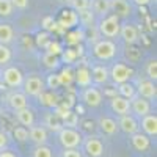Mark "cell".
<instances>
[{
  "label": "cell",
  "mask_w": 157,
  "mask_h": 157,
  "mask_svg": "<svg viewBox=\"0 0 157 157\" xmlns=\"http://www.w3.org/2000/svg\"><path fill=\"white\" fill-rule=\"evenodd\" d=\"M58 141L64 149H72L82 145L83 135L74 127H61L58 130Z\"/></svg>",
  "instance_id": "obj_1"
},
{
  "label": "cell",
  "mask_w": 157,
  "mask_h": 157,
  "mask_svg": "<svg viewBox=\"0 0 157 157\" xmlns=\"http://www.w3.org/2000/svg\"><path fill=\"white\" fill-rule=\"evenodd\" d=\"M120 29H121L120 17H116L115 14L104 16L99 22V33L107 39L120 36Z\"/></svg>",
  "instance_id": "obj_2"
},
{
  "label": "cell",
  "mask_w": 157,
  "mask_h": 157,
  "mask_svg": "<svg viewBox=\"0 0 157 157\" xmlns=\"http://www.w3.org/2000/svg\"><path fill=\"white\" fill-rule=\"evenodd\" d=\"M22 88H24V94L25 96L38 98L46 90V83H44V78L39 77L38 74H29L27 77H24Z\"/></svg>",
  "instance_id": "obj_3"
},
{
  "label": "cell",
  "mask_w": 157,
  "mask_h": 157,
  "mask_svg": "<svg viewBox=\"0 0 157 157\" xmlns=\"http://www.w3.org/2000/svg\"><path fill=\"white\" fill-rule=\"evenodd\" d=\"M116 52H118V46L112 39H99L93 47L94 57L101 61H109V60L115 58Z\"/></svg>",
  "instance_id": "obj_4"
},
{
  "label": "cell",
  "mask_w": 157,
  "mask_h": 157,
  "mask_svg": "<svg viewBox=\"0 0 157 157\" xmlns=\"http://www.w3.org/2000/svg\"><path fill=\"white\" fill-rule=\"evenodd\" d=\"M110 78L113 80L115 85H120V83H124V82H129V78L134 75V69L127 66L126 63H121V61H118L115 63L110 72H109Z\"/></svg>",
  "instance_id": "obj_5"
},
{
  "label": "cell",
  "mask_w": 157,
  "mask_h": 157,
  "mask_svg": "<svg viewBox=\"0 0 157 157\" xmlns=\"http://www.w3.org/2000/svg\"><path fill=\"white\" fill-rule=\"evenodd\" d=\"M2 80L10 88H21L24 82V74L16 66H6L2 71Z\"/></svg>",
  "instance_id": "obj_6"
},
{
  "label": "cell",
  "mask_w": 157,
  "mask_h": 157,
  "mask_svg": "<svg viewBox=\"0 0 157 157\" xmlns=\"http://www.w3.org/2000/svg\"><path fill=\"white\" fill-rule=\"evenodd\" d=\"M82 143H83V148H85V151L90 157H102L104 152H105V146H104L102 140L96 135L86 137V140L82 141Z\"/></svg>",
  "instance_id": "obj_7"
},
{
  "label": "cell",
  "mask_w": 157,
  "mask_h": 157,
  "mask_svg": "<svg viewBox=\"0 0 157 157\" xmlns=\"http://www.w3.org/2000/svg\"><path fill=\"white\" fill-rule=\"evenodd\" d=\"M129 104H130V112H132L135 116H138V118H143L145 115L151 113L149 101L145 99V98H140L138 94H135L132 99H129Z\"/></svg>",
  "instance_id": "obj_8"
},
{
  "label": "cell",
  "mask_w": 157,
  "mask_h": 157,
  "mask_svg": "<svg viewBox=\"0 0 157 157\" xmlns=\"http://www.w3.org/2000/svg\"><path fill=\"white\" fill-rule=\"evenodd\" d=\"M82 101L86 104L88 107H99L102 104V93L101 90L94 88V86H85V90L82 91Z\"/></svg>",
  "instance_id": "obj_9"
},
{
  "label": "cell",
  "mask_w": 157,
  "mask_h": 157,
  "mask_svg": "<svg viewBox=\"0 0 157 157\" xmlns=\"http://www.w3.org/2000/svg\"><path fill=\"white\" fill-rule=\"evenodd\" d=\"M118 129L123 130L124 134L127 135H132L135 132H138L140 130V126H138V121H137V118L134 115H123L120 116V121H118Z\"/></svg>",
  "instance_id": "obj_10"
},
{
  "label": "cell",
  "mask_w": 157,
  "mask_h": 157,
  "mask_svg": "<svg viewBox=\"0 0 157 157\" xmlns=\"http://www.w3.org/2000/svg\"><path fill=\"white\" fill-rule=\"evenodd\" d=\"M138 126L141 127L143 134H146L149 138L157 135V116L154 113H148L143 118H140V123Z\"/></svg>",
  "instance_id": "obj_11"
},
{
  "label": "cell",
  "mask_w": 157,
  "mask_h": 157,
  "mask_svg": "<svg viewBox=\"0 0 157 157\" xmlns=\"http://www.w3.org/2000/svg\"><path fill=\"white\" fill-rule=\"evenodd\" d=\"M110 11L116 17L126 19L132 13V6H130L127 0H110Z\"/></svg>",
  "instance_id": "obj_12"
},
{
  "label": "cell",
  "mask_w": 157,
  "mask_h": 157,
  "mask_svg": "<svg viewBox=\"0 0 157 157\" xmlns=\"http://www.w3.org/2000/svg\"><path fill=\"white\" fill-rule=\"evenodd\" d=\"M110 109L118 115V116H123V115H127L130 113V104H129V99L116 94L110 99Z\"/></svg>",
  "instance_id": "obj_13"
},
{
  "label": "cell",
  "mask_w": 157,
  "mask_h": 157,
  "mask_svg": "<svg viewBox=\"0 0 157 157\" xmlns=\"http://www.w3.org/2000/svg\"><path fill=\"white\" fill-rule=\"evenodd\" d=\"M130 143H132L134 149L138 152H146L151 148V138L146 134H141L140 130L130 135Z\"/></svg>",
  "instance_id": "obj_14"
},
{
  "label": "cell",
  "mask_w": 157,
  "mask_h": 157,
  "mask_svg": "<svg viewBox=\"0 0 157 157\" xmlns=\"http://www.w3.org/2000/svg\"><path fill=\"white\" fill-rule=\"evenodd\" d=\"M137 90V94L140 98H145L148 101L154 99L155 94H157V90H155V83L152 80H140L138 85L135 86Z\"/></svg>",
  "instance_id": "obj_15"
},
{
  "label": "cell",
  "mask_w": 157,
  "mask_h": 157,
  "mask_svg": "<svg viewBox=\"0 0 157 157\" xmlns=\"http://www.w3.org/2000/svg\"><path fill=\"white\" fill-rule=\"evenodd\" d=\"M29 138L35 143V145H46L47 143V129L44 126H32L29 127Z\"/></svg>",
  "instance_id": "obj_16"
},
{
  "label": "cell",
  "mask_w": 157,
  "mask_h": 157,
  "mask_svg": "<svg viewBox=\"0 0 157 157\" xmlns=\"http://www.w3.org/2000/svg\"><path fill=\"white\" fill-rule=\"evenodd\" d=\"M120 36L123 38V41L127 44V46H132L138 41V30L135 25L132 24H126V25H121L120 29Z\"/></svg>",
  "instance_id": "obj_17"
},
{
  "label": "cell",
  "mask_w": 157,
  "mask_h": 157,
  "mask_svg": "<svg viewBox=\"0 0 157 157\" xmlns=\"http://www.w3.org/2000/svg\"><path fill=\"white\" fill-rule=\"evenodd\" d=\"M10 109L13 110H21V109H25L29 107V101H27V96H25L24 93H21V91H13V93L8 96L6 99Z\"/></svg>",
  "instance_id": "obj_18"
},
{
  "label": "cell",
  "mask_w": 157,
  "mask_h": 157,
  "mask_svg": "<svg viewBox=\"0 0 157 157\" xmlns=\"http://www.w3.org/2000/svg\"><path fill=\"white\" fill-rule=\"evenodd\" d=\"M90 74H91V82H94L96 85H105L110 78L109 69L104 66V64H96V66H93Z\"/></svg>",
  "instance_id": "obj_19"
},
{
  "label": "cell",
  "mask_w": 157,
  "mask_h": 157,
  "mask_svg": "<svg viewBox=\"0 0 157 157\" xmlns=\"http://www.w3.org/2000/svg\"><path fill=\"white\" fill-rule=\"evenodd\" d=\"M16 120L21 126L24 127H32L35 126V113L29 109V107H25V109H21V110H16Z\"/></svg>",
  "instance_id": "obj_20"
},
{
  "label": "cell",
  "mask_w": 157,
  "mask_h": 157,
  "mask_svg": "<svg viewBox=\"0 0 157 157\" xmlns=\"http://www.w3.org/2000/svg\"><path fill=\"white\" fill-rule=\"evenodd\" d=\"M58 24L61 25L63 29H72L78 24V16L74 10H64L60 16V21Z\"/></svg>",
  "instance_id": "obj_21"
},
{
  "label": "cell",
  "mask_w": 157,
  "mask_h": 157,
  "mask_svg": "<svg viewBox=\"0 0 157 157\" xmlns=\"http://www.w3.org/2000/svg\"><path fill=\"white\" fill-rule=\"evenodd\" d=\"M99 129L102 130L105 135H115L118 130V123L110 116H102L99 120Z\"/></svg>",
  "instance_id": "obj_22"
},
{
  "label": "cell",
  "mask_w": 157,
  "mask_h": 157,
  "mask_svg": "<svg viewBox=\"0 0 157 157\" xmlns=\"http://www.w3.org/2000/svg\"><path fill=\"white\" fill-rule=\"evenodd\" d=\"M90 10L99 16H107L110 13V0H90Z\"/></svg>",
  "instance_id": "obj_23"
},
{
  "label": "cell",
  "mask_w": 157,
  "mask_h": 157,
  "mask_svg": "<svg viewBox=\"0 0 157 157\" xmlns=\"http://www.w3.org/2000/svg\"><path fill=\"white\" fill-rule=\"evenodd\" d=\"M74 80L80 85L82 88L90 86V85H91V74H90V69H88L86 66H80V68L75 71V74H74Z\"/></svg>",
  "instance_id": "obj_24"
},
{
  "label": "cell",
  "mask_w": 157,
  "mask_h": 157,
  "mask_svg": "<svg viewBox=\"0 0 157 157\" xmlns=\"http://www.w3.org/2000/svg\"><path fill=\"white\" fill-rule=\"evenodd\" d=\"M13 39H14V30H13L11 25L0 22V44L8 46Z\"/></svg>",
  "instance_id": "obj_25"
},
{
  "label": "cell",
  "mask_w": 157,
  "mask_h": 157,
  "mask_svg": "<svg viewBox=\"0 0 157 157\" xmlns=\"http://www.w3.org/2000/svg\"><path fill=\"white\" fill-rule=\"evenodd\" d=\"M118 94L126 98V99H132L135 94H137V90H135V85H132L130 82H124V83H120L118 85Z\"/></svg>",
  "instance_id": "obj_26"
},
{
  "label": "cell",
  "mask_w": 157,
  "mask_h": 157,
  "mask_svg": "<svg viewBox=\"0 0 157 157\" xmlns=\"http://www.w3.org/2000/svg\"><path fill=\"white\" fill-rule=\"evenodd\" d=\"M78 22H80L83 27L90 29V27H93V24H94V13L91 11L90 8L88 10H83V11H78Z\"/></svg>",
  "instance_id": "obj_27"
},
{
  "label": "cell",
  "mask_w": 157,
  "mask_h": 157,
  "mask_svg": "<svg viewBox=\"0 0 157 157\" xmlns=\"http://www.w3.org/2000/svg\"><path fill=\"white\" fill-rule=\"evenodd\" d=\"M58 78H60V85H71L74 82V72L71 68H64L60 74H58Z\"/></svg>",
  "instance_id": "obj_28"
},
{
  "label": "cell",
  "mask_w": 157,
  "mask_h": 157,
  "mask_svg": "<svg viewBox=\"0 0 157 157\" xmlns=\"http://www.w3.org/2000/svg\"><path fill=\"white\" fill-rule=\"evenodd\" d=\"M41 61L44 63V66L49 68V69H55V68H58V64H60L58 57H57V55H52V54H47V52L43 55Z\"/></svg>",
  "instance_id": "obj_29"
},
{
  "label": "cell",
  "mask_w": 157,
  "mask_h": 157,
  "mask_svg": "<svg viewBox=\"0 0 157 157\" xmlns=\"http://www.w3.org/2000/svg\"><path fill=\"white\" fill-rule=\"evenodd\" d=\"M11 58H13L11 49L5 44H0V66H6L11 61Z\"/></svg>",
  "instance_id": "obj_30"
},
{
  "label": "cell",
  "mask_w": 157,
  "mask_h": 157,
  "mask_svg": "<svg viewBox=\"0 0 157 157\" xmlns=\"http://www.w3.org/2000/svg\"><path fill=\"white\" fill-rule=\"evenodd\" d=\"M46 126L49 127V129H52V130H60L61 129V120H60V118L55 115V113H50V115H47L46 116Z\"/></svg>",
  "instance_id": "obj_31"
},
{
  "label": "cell",
  "mask_w": 157,
  "mask_h": 157,
  "mask_svg": "<svg viewBox=\"0 0 157 157\" xmlns=\"http://www.w3.org/2000/svg\"><path fill=\"white\" fill-rule=\"evenodd\" d=\"M39 101H41L44 105H49V107H57V96L54 93H46V91H43L41 94L38 96Z\"/></svg>",
  "instance_id": "obj_32"
},
{
  "label": "cell",
  "mask_w": 157,
  "mask_h": 157,
  "mask_svg": "<svg viewBox=\"0 0 157 157\" xmlns=\"http://www.w3.org/2000/svg\"><path fill=\"white\" fill-rule=\"evenodd\" d=\"M13 5L11 0H0V17H10L13 14Z\"/></svg>",
  "instance_id": "obj_33"
},
{
  "label": "cell",
  "mask_w": 157,
  "mask_h": 157,
  "mask_svg": "<svg viewBox=\"0 0 157 157\" xmlns=\"http://www.w3.org/2000/svg\"><path fill=\"white\" fill-rule=\"evenodd\" d=\"M13 135H14V138L17 141L24 143V141L29 140V129L24 127V126H19V127H16L14 130H13Z\"/></svg>",
  "instance_id": "obj_34"
},
{
  "label": "cell",
  "mask_w": 157,
  "mask_h": 157,
  "mask_svg": "<svg viewBox=\"0 0 157 157\" xmlns=\"http://www.w3.org/2000/svg\"><path fill=\"white\" fill-rule=\"evenodd\" d=\"M33 157H54L52 154V149L46 145H38L33 149Z\"/></svg>",
  "instance_id": "obj_35"
},
{
  "label": "cell",
  "mask_w": 157,
  "mask_h": 157,
  "mask_svg": "<svg viewBox=\"0 0 157 157\" xmlns=\"http://www.w3.org/2000/svg\"><path fill=\"white\" fill-rule=\"evenodd\" d=\"M146 74L149 77V80L155 82V78H157V60L155 58L149 60V63L146 64Z\"/></svg>",
  "instance_id": "obj_36"
},
{
  "label": "cell",
  "mask_w": 157,
  "mask_h": 157,
  "mask_svg": "<svg viewBox=\"0 0 157 157\" xmlns=\"http://www.w3.org/2000/svg\"><path fill=\"white\" fill-rule=\"evenodd\" d=\"M61 124H63L64 127H75V126L78 124V115H77V113L69 112V115H68V116L61 121Z\"/></svg>",
  "instance_id": "obj_37"
},
{
  "label": "cell",
  "mask_w": 157,
  "mask_h": 157,
  "mask_svg": "<svg viewBox=\"0 0 157 157\" xmlns=\"http://www.w3.org/2000/svg\"><path fill=\"white\" fill-rule=\"evenodd\" d=\"M69 3H71L72 10L77 11V13L90 8V0H69Z\"/></svg>",
  "instance_id": "obj_38"
},
{
  "label": "cell",
  "mask_w": 157,
  "mask_h": 157,
  "mask_svg": "<svg viewBox=\"0 0 157 157\" xmlns=\"http://www.w3.org/2000/svg\"><path fill=\"white\" fill-rule=\"evenodd\" d=\"M46 50H47V54H52V55H57V57H58L61 52H63V47H61V44H60L58 41H50V43L47 44Z\"/></svg>",
  "instance_id": "obj_39"
},
{
  "label": "cell",
  "mask_w": 157,
  "mask_h": 157,
  "mask_svg": "<svg viewBox=\"0 0 157 157\" xmlns=\"http://www.w3.org/2000/svg\"><path fill=\"white\" fill-rule=\"evenodd\" d=\"M44 83H46V86H47V88H50V90H55V88L61 86V85H60L58 74H50V75L47 77V80H44Z\"/></svg>",
  "instance_id": "obj_40"
},
{
  "label": "cell",
  "mask_w": 157,
  "mask_h": 157,
  "mask_svg": "<svg viewBox=\"0 0 157 157\" xmlns=\"http://www.w3.org/2000/svg\"><path fill=\"white\" fill-rule=\"evenodd\" d=\"M50 41H52V39L49 38V33H46V32L38 33V36H36V43H38V46H41L43 49H46L47 44H49Z\"/></svg>",
  "instance_id": "obj_41"
},
{
  "label": "cell",
  "mask_w": 157,
  "mask_h": 157,
  "mask_svg": "<svg viewBox=\"0 0 157 157\" xmlns=\"http://www.w3.org/2000/svg\"><path fill=\"white\" fill-rule=\"evenodd\" d=\"M60 55H63V61L64 63H72L77 57V52L72 50V49H66V50H63Z\"/></svg>",
  "instance_id": "obj_42"
},
{
  "label": "cell",
  "mask_w": 157,
  "mask_h": 157,
  "mask_svg": "<svg viewBox=\"0 0 157 157\" xmlns=\"http://www.w3.org/2000/svg\"><path fill=\"white\" fill-rule=\"evenodd\" d=\"M61 157H83V155L77 148H72V149H64Z\"/></svg>",
  "instance_id": "obj_43"
},
{
  "label": "cell",
  "mask_w": 157,
  "mask_h": 157,
  "mask_svg": "<svg viewBox=\"0 0 157 157\" xmlns=\"http://www.w3.org/2000/svg\"><path fill=\"white\" fill-rule=\"evenodd\" d=\"M11 5H13V8H17V10H27L29 0H11Z\"/></svg>",
  "instance_id": "obj_44"
},
{
  "label": "cell",
  "mask_w": 157,
  "mask_h": 157,
  "mask_svg": "<svg viewBox=\"0 0 157 157\" xmlns=\"http://www.w3.org/2000/svg\"><path fill=\"white\" fill-rule=\"evenodd\" d=\"M8 146V135L3 132V130H0V151L5 149Z\"/></svg>",
  "instance_id": "obj_45"
},
{
  "label": "cell",
  "mask_w": 157,
  "mask_h": 157,
  "mask_svg": "<svg viewBox=\"0 0 157 157\" xmlns=\"http://www.w3.org/2000/svg\"><path fill=\"white\" fill-rule=\"evenodd\" d=\"M126 55H127L130 60H137V58H138V50H137V49H127Z\"/></svg>",
  "instance_id": "obj_46"
},
{
  "label": "cell",
  "mask_w": 157,
  "mask_h": 157,
  "mask_svg": "<svg viewBox=\"0 0 157 157\" xmlns=\"http://www.w3.org/2000/svg\"><path fill=\"white\" fill-rule=\"evenodd\" d=\"M0 157H17L14 152H13V151H10V149H2V151H0Z\"/></svg>",
  "instance_id": "obj_47"
},
{
  "label": "cell",
  "mask_w": 157,
  "mask_h": 157,
  "mask_svg": "<svg viewBox=\"0 0 157 157\" xmlns=\"http://www.w3.org/2000/svg\"><path fill=\"white\" fill-rule=\"evenodd\" d=\"M132 2L135 3V5H140V6H145V5H148L151 0H132Z\"/></svg>",
  "instance_id": "obj_48"
},
{
  "label": "cell",
  "mask_w": 157,
  "mask_h": 157,
  "mask_svg": "<svg viewBox=\"0 0 157 157\" xmlns=\"http://www.w3.org/2000/svg\"><path fill=\"white\" fill-rule=\"evenodd\" d=\"M49 22H52V17H46V19H44V29H49V27H50Z\"/></svg>",
  "instance_id": "obj_49"
}]
</instances>
